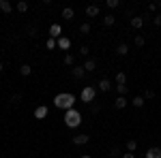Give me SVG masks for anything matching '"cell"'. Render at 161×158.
Returning a JSON list of instances; mask_svg holds the SVG:
<instances>
[{"label":"cell","mask_w":161,"mask_h":158,"mask_svg":"<svg viewBox=\"0 0 161 158\" xmlns=\"http://www.w3.org/2000/svg\"><path fill=\"white\" fill-rule=\"evenodd\" d=\"M54 105H56V109L69 111V109H73V105H75V96L69 94V92H60V94L54 96Z\"/></svg>","instance_id":"1"},{"label":"cell","mask_w":161,"mask_h":158,"mask_svg":"<svg viewBox=\"0 0 161 158\" xmlns=\"http://www.w3.org/2000/svg\"><path fill=\"white\" fill-rule=\"evenodd\" d=\"M64 124H67L69 128H77V126L82 124V113L75 109V107H73V109H69L67 113H64Z\"/></svg>","instance_id":"2"},{"label":"cell","mask_w":161,"mask_h":158,"mask_svg":"<svg viewBox=\"0 0 161 158\" xmlns=\"http://www.w3.org/2000/svg\"><path fill=\"white\" fill-rule=\"evenodd\" d=\"M95 96H97V88H92V85H84V90H82L80 98H82L84 103H92Z\"/></svg>","instance_id":"3"},{"label":"cell","mask_w":161,"mask_h":158,"mask_svg":"<svg viewBox=\"0 0 161 158\" xmlns=\"http://www.w3.org/2000/svg\"><path fill=\"white\" fill-rule=\"evenodd\" d=\"M60 37H62V26L60 24H52L50 26V38H56V41H58Z\"/></svg>","instance_id":"4"},{"label":"cell","mask_w":161,"mask_h":158,"mask_svg":"<svg viewBox=\"0 0 161 158\" xmlns=\"http://www.w3.org/2000/svg\"><path fill=\"white\" fill-rule=\"evenodd\" d=\"M142 26H144V15H136V17H131V28L140 30Z\"/></svg>","instance_id":"5"},{"label":"cell","mask_w":161,"mask_h":158,"mask_svg":"<svg viewBox=\"0 0 161 158\" xmlns=\"http://www.w3.org/2000/svg\"><path fill=\"white\" fill-rule=\"evenodd\" d=\"M56 43H58V47H60L62 51H67V49L71 47V41H69V37H60Z\"/></svg>","instance_id":"6"},{"label":"cell","mask_w":161,"mask_h":158,"mask_svg":"<svg viewBox=\"0 0 161 158\" xmlns=\"http://www.w3.org/2000/svg\"><path fill=\"white\" fill-rule=\"evenodd\" d=\"M88 141H90V137H88V135H77V137H73V143H75V145H86Z\"/></svg>","instance_id":"7"},{"label":"cell","mask_w":161,"mask_h":158,"mask_svg":"<svg viewBox=\"0 0 161 158\" xmlns=\"http://www.w3.org/2000/svg\"><path fill=\"white\" fill-rule=\"evenodd\" d=\"M97 85H99V88H97L99 92H110V90H112V84H110V79H101V81H99Z\"/></svg>","instance_id":"8"},{"label":"cell","mask_w":161,"mask_h":158,"mask_svg":"<svg viewBox=\"0 0 161 158\" xmlns=\"http://www.w3.org/2000/svg\"><path fill=\"white\" fill-rule=\"evenodd\" d=\"M71 75H73L75 79H82V77L86 75V71H84V66H73V69H71Z\"/></svg>","instance_id":"9"},{"label":"cell","mask_w":161,"mask_h":158,"mask_svg":"<svg viewBox=\"0 0 161 158\" xmlns=\"http://www.w3.org/2000/svg\"><path fill=\"white\" fill-rule=\"evenodd\" d=\"M45 115H47V107H45V105H41V107L35 109V118H37V120H43Z\"/></svg>","instance_id":"10"},{"label":"cell","mask_w":161,"mask_h":158,"mask_svg":"<svg viewBox=\"0 0 161 158\" xmlns=\"http://www.w3.org/2000/svg\"><path fill=\"white\" fill-rule=\"evenodd\" d=\"M0 11H2V13H7V15H9V13L13 11V4L9 2V0H0Z\"/></svg>","instance_id":"11"},{"label":"cell","mask_w":161,"mask_h":158,"mask_svg":"<svg viewBox=\"0 0 161 158\" xmlns=\"http://www.w3.org/2000/svg\"><path fill=\"white\" fill-rule=\"evenodd\" d=\"M73 15H75V11L71 9V7H64V9H62V19L71 22V19H73Z\"/></svg>","instance_id":"12"},{"label":"cell","mask_w":161,"mask_h":158,"mask_svg":"<svg viewBox=\"0 0 161 158\" xmlns=\"http://www.w3.org/2000/svg\"><path fill=\"white\" fill-rule=\"evenodd\" d=\"M86 15L88 17H97V15H99V7H97V4H88L86 7Z\"/></svg>","instance_id":"13"},{"label":"cell","mask_w":161,"mask_h":158,"mask_svg":"<svg viewBox=\"0 0 161 158\" xmlns=\"http://www.w3.org/2000/svg\"><path fill=\"white\" fill-rule=\"evenodd\" d=\"M146 158H161V147H150L146 152Z\"/></svg>","instance_id":"14"},{"label":"cell","mask_w":161,"mask_h":158,"mask_svg":"<svg viewBox=\"0 0 161 158\" xmlns=\"http://www.w3.org/2000/svg\"><path fill=\"white\" fill-rule=\"evenodd\" d=\"M114 107H116V109H125V107H127V98L118 96L116 100H114Z\"/></svg>","instance_id":"15"},{"label":"cell","mask_w":161,"mask_h":158,"mask_svg":"<svg viewBox=\"0 0 161 158\" xmlns=\"http://www.w3.org/2000/svg\"><path fill=\"white\" fill-rule=\"evenodd\" d=\"M95 69H97V62L95 60H86L84 62V71H86V73H92Z\"/></svg>","instance_id":"16"},{"label":"cell","mask_w":161,"mask_h":158,"mask_svg":"<svg viewBox=\"0 0 161 158\" xmlns=\"http://www.w3.org/2000/svg\"><path fill=\"white\" fill-rule=\"evenodd\" d=\"M116 54H118V56H127V54H129V45H127V43H120V45L116 47Z\"/></svg>","instance_id":"17"},{"label":"cell","mask_w":161,"mask_h":158,"mask_svg":"<svg viewBox=\"0 0 161 158\" xmlns=\"http://www.w3.org/2000/svg\"><path fill=\"white\" fill-rule=\"evenodd\" d=\"M116 85H127V75L125 73H116Z\"/></svg>","instance_id":"18"},{"label":"cell","mask_w":161,"mask_h":158,"mask_svg":"<svg viewBox=\"0 0 161 158\" xmlns=\"http://www.w3.org/2000/svg\"><path fill=\"white\" fill-rule=\"evenodd\" d=\"M15 9H17L19 13H26L28 11V2H26V0H19V2L15 4Z\"/></svg>","instance_id":"19"},{"label":"cell","mask_w":161,"mask_h":158,"mask_svg":"<svg viewBox=\"0 0 161 158\" xmlns=\"http://www.w3.org/2000/svg\"><path fill=\"white\" fill-rule=\"evenodd\" d=\"M136 150H137V141H136V139H129V141H127V152L133 154Z\"/></svg>","instance_id":"20"},{"label":"cell","mask_w":161,"mask_h":158,"mask_svg":"<svg viewBox=\"0 0 161 158\" xmlns=\"http://www.w3.org/2000/svg\"><path fill=\"white\" fill-rule=\"evenodd\" d=\"M19 73L24 75V77H28V75L32 73V66H30V64H22V66H19Z\"/></svg>","instance_id":"21"},{"label":"cell","mask_w":161,"mask_h":158,"mask_svg":"<svg viewBox=\"0 0 161 158\" xmlns=\"http://www.w3.org/2000/svg\"><path fill=\"white\" fill-rule=\"evenodd\" d=\"M131 105L137 107V109H140V107H144V96H136L133 100H131Z\"/></svg>","instance_id":"22"},{"label":"cell","mask_w":161,"mask_h":158,"mask_svg":"<svg viewBox=\"0 0 161 158\" xmlns=\"http://www.w3.org/2000/svg\"><path fill=\"white\" fill-rule=\"evenodd\" d=\"M64 64H67V66H73V64H75L73 54H67V56H64Z\"/></svg>","instance_id":"23"},{"label":"cell","mask_w":161,"mask_h":158,"mask_svg":"<svg viewBox=\"0 0 161 158\" xmlns=\"http://www.w3.org/2000/svg\"><path fill=\"white\" fill-rule=\"evenodd\" d=\"M133 43H136V47H144V43H146V38L142 37V34H137V37H136V41H133Z\"/></svg>","instance_id":"24"},{"label":"cell","mask_w":161,"mask_h":158,"mask_svg":"<svg viewBox=\"0 0 161 158\" xmlns=\"http://www.w3.org/2000/svg\"><path fill=\"white\" fill-rule=\"evenodd\" d=\"M118 4H120V0H105V7L108 9H116Z\"/></svg>","instance_id":"25"},{"label":"cell","mask_w":161,"mask_h":158,"mask_svg":"<svg viewBox=\"0 0 161 158\" xmlns=\"http://www.w3.org/2000/svg\"><path fill=\"white\" fill-rule=\"evenodd\" d=\"M114 22H116V17H114V15H108V17H103V24H105V26H114Z\"/></svg>","instance_id":"26"},{"label":"cell","mask_w":161,"mask_h":158,"mask_svg":"<svg viewBox=\"0 0 161 158\" xmlns=\"http://www.w3.org/2000/svg\"><path fill=\"white\" fill-rule=\"evenodd\" d=\"M56 45H58L56 38H47V43H45V47H47V49H56Z\"/></svg>","instance_id":"27"},{"label":"cell","mask_w":161,"mask_h":158,"mask_svg":"<svg viewBox=\"0 0 161 158\" xmlns=\"http://www.w3.org/2000/svg\"><path fill=\"white\" fill-rule=\"evenodd\" d=\"M80 32H82V34H88V32H90V24H82L80 26Z\"/></svg>","instance_id":"28"},{"label":"cell","mask_w":161,"mask_h":158,"mask_svg":"<svg viewBox=\"0 0 161 158\" xmlns=\"http://www.w3.org/2000/svg\"><path fill=\"white\" fill-rule=\"evenodd\" d=\"M116 92H118L120 96H125V94H127V85H116Z\"/></svg>","instance_id":"29"},{"label":"cell","mask_w":161,"mask_h":158,"mask_svg":"<svg viewBox=\"0 0 161 158\" xmlns=\"http://www.w3.org/2000/svg\"><path fill=\"white\" fill-rule=\"evenodd\" d=\"M157 9H159V2H150V4H148V11L150 13H155Z\"/></svg>","instance_id":"30"},{"label":"cell","mask_w":161,"mask_h":158,"mask_svg":"<svg viewBox=\"0 0 161 158\" xmlns=\"http://www.w3.org/2000/svg\"><path fill=\"white\" fill-rule=\"evenodd\" d=\"M110 156H112V158H118V156H120V150H118V147H112Z\"/></svg>","instance_id":"31"},{"label":"cell","mask_w":161,"mask_h":158,"mask_svg":"<svg viewBox=\"0 0 161 158\" xmlns=\"http://www.w3.org/2000/svg\"><path fill=\"white\" fill-rule=\"evenodd\" d=\"M88 54H90V49H88L86 45H82V47H80V56H88Z\"/></svg>","instance_id":"32"},{"label":"cell","mask_w":161,"mask_h":158,"mask_svg":"<svg viewBox=\"0 0 161 158\" xmlns=\"http://www.w3.org/2000/svg\"><path fill=\"white\" fill-rule=\"evenodd\" d=\"M144 98H155V90H146V92H144Z\"/></svg>","instance_id":"33"},{"label":"cell","mask_w":161,"mask_h":158,"mask_svg":"<svg viewBox=\"0 0 161 158\" xmlns=\"http://www.w3.org/2000/svg\"><path fill=\"white\" fill-rule=\"evenodd\" d=\"M153 22H155V26H159V28H161V15H155V19H153Z\"/></svg>","instance_id":"34"},{"label":"cell","mask_w":161,"mask_h":158,"mask_svg":"<svg viewBox=\"0 0 161 158\" xmlns=\"http://www.w3.org/2000/svg\"><path fill=\"white\" fill-rule=\"evenodd\" d=\"M123 158H136V154H131V152H127V154H123Z\"/></svg>","instance_id":"35"},{"label":"cell","mask_w":161,"mask_h":158,"mask_svg":"<svg viewBox=\"0 0 161 158\" xmlns=\"http://www.w3.org/2000/svg\"><path fill=\"white\" fill-rule=\"evenodd\" d=\"M2 69H4V64H2V60H0V71H2Z\"/></svg>","instance_id":"36"},{"label":"cell","mask_w":161,"mask_h":158,"mask_svg":"<svg viewBox=\"0 0 161 158\" xmlns=\"http://www.w3.org/2000/svg\"><path fill=\"white\" fill-rule=\"evenodd\" d=\"M80 158H92V156H80Z\"/></svg>","instance_id":"37"}]
</instances>
